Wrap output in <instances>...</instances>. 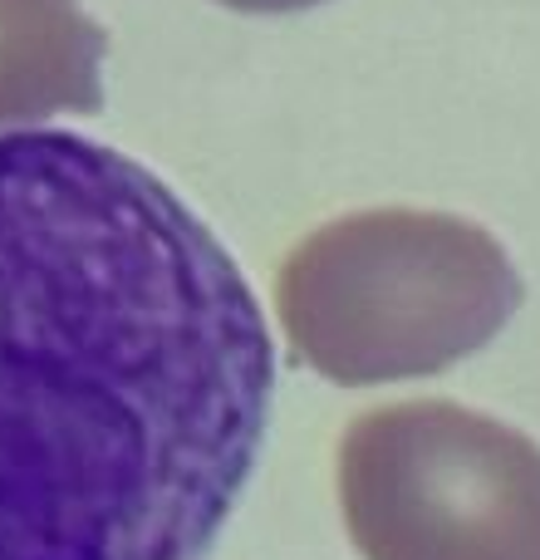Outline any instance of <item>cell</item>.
Returning a JSON list of instances; mask_svg holds the SVG:
<instances>
[{
	"mask_svg": "<svg viewBox=\"0 0 540 560\" xmlns=\"http://www.w3.org/2000/svg\"><path fill=\"white\" fill-rule=\"evenodd\" d=\"M364 560H540V447L447 398L368 408L339 443Z\"/></svg>",
	"mask_w": 540,
	"mask_h": 560,
	"instance_id": "obj_3",
	"label": "cell"
},
{
	"mask_svg": "<svg viewBox=\"0 0 540 560\" xmlns=\"http://www.w3.org/2000/svg\"><path fill=\"white\" fill-rule=\"evenodd\" d=\"M232 10H246V15H290V10H309L325 5V0H222Z\"/></svg>",
	"mask_w": 540,
	"mask_h": 560,
	"instance_id": "obj_5",
	"label": "cell"
},
{
	"mask_svg": "<svg viewBox=\"0 0 540 560\" xmlns=\"http://www.w3.org/2000/svg\"><path fill=\"white\" fill-rule=\"evenodd\" d=\"M108 35L79 0H0V128L104 108Z\"/></svg>",
	"mask_w": 540,
	"mask_h": 560,
	"instance_id": "obj_4",
	"label": "cell"
},
{
	"mask_svg": "<svg viewBox=\"0 0 540 560\" xmlns=\"http://www.w3.org/2000/svg\"><path fill=\"white\" fill-rule=\"evenodd\" d=\"M275 349L138 158L0 133V560H197L261 457Z\"/></svg>",
	"mask_w": 540,
	"mask_h": 560,
	"instance_id": "obj_1",
	"label": "cell"
},
{
	"mask_svg": "<svg viewBox=\"0 0 540 560\" xmlns=\"http://www.w3.org/2000/svg\"><path fill=\"white\" fill-rule=\"evenodd\" d=\"M285 339L344 388L443 374L521 305L506 246L447 212L374 207L325 222L275 276Z\"/></svg>",
	"mask_w": 540,
	"mask_h": 560,
	"instance_id": "obj_2",
	"label": "cell"
}]
</instances>
